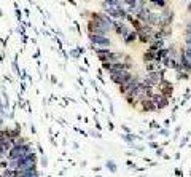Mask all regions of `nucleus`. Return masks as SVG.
I'll return each mask as SVG.
<instances>
[{
  "label": "nucleus",
  "instance_id": "nucleus-17",
  "mask_svg": "<svg viewBox=\"0 0 191 177\" xmlns=\"http://www.w3.org/2000/svg\"><path fill=\"white\" fill-rule=\"evenodd\" d=\"M107 167H108L112 172H116V164H115V161L108 160V161H107Z\"/></svg>",
  "mask_w": 191,
  "mask_h": 177
},
{
  "label": "nucleus",
  "instance_id": "nucleus-25",
  "mask_svg": "<svg viewBox=\"0 0 191 177\" xmlns=\"http://www.w3.org/2000/svg\"><path fill=\"white\" fill-rule=\"evenodd\" d=\"M186 10H188V13H191V2L186 5Z\"/></svg>",
  "mask_w": 191,
  "mask_h": 177
},
{
  "label": "nucleus",
  "instance_id": "nucleus-27",
  "mask_svg": "<svg viewBox=\"0 0 191 177\" xmlns=\"http://www.w3.org/2000/svg\"><path fill=\"white\" fill-rule=\"evenodd\" d=\"M96 177H100V175H96Z\"/></svg>",
  "mask_w": 191,
  "mask_h": 177
},
{
  "label": "nucleus",
  "instance_id": "nucleus-24",
  "mask_svg": "<svg viewBox=\"0 0 191 177\" xmlns=\"http://www.w3.org/2000/svg\"><path fill=\"white\" fill-rule=\"evenodd\" d=\"M150 126H151V128H159L156 121H151V123H150Z\"/></svg>",
  "mask_w": 191,
  "mask_h": 177
},
{
  "label": "nucleus",
  "instance_id": "nucleus-11",
  "mask_svg": "<svg viewBox=\"0 0 191 177\" xmlns=\"http://www.w3.org/2000/svg\"><path fill=\"white\" fill-rule=\"evenodd\" d=\"M137 42V31H129V34L124 37V43L126 45H132Z\"/></svg>",
  "mask_w": 191,
  "mask_h": 177
},
{
  "label": "nucleus",
  "instance_id": "nucleus-12",
  "mask_svg": "<svg viewBox=\"0 0 191 177\" xmlns=\"http://www.w3.org/2000/svg\"><path fill=\"white\" fill-rule=\"evenodd\" d=\"M161 69V64L153 61V62H145V70L147 72H155V70H159Z\"/></svg>",
  "mask_w": 191,
  "mask_h": 177
},
{
  "label": "nucleus",
  "instance_id": "nucleus-22",
  "mask_svg": "<svg viewBox=\"0 0 191 177\" xmlns=\"http://www.w3.org/2000/svg\"><path fill=\"white\" fill-rule=\"evenodd\" d=\"M156 156H162V148H156Z\"/></svg>",
  "mask_w": 191,
  "mask_h": 177
},
{
  "label": "nucleus",
  "instance_id": "nucleus-20",
  "mask_svg": "<svg viewBox=\"0 0 191 177\" xmlns=\"http://www.w3.org/2000/svg\"><path fill=\"white\" fill-rule=\"evenodd\" d=\"M121 129H123L124 133H131V129H129V128H128L126 125H123V126H121Z\"/></svg>",
  "mask_w": 191,
  "mask_h": 177
},
{
  "label": "nucleus",
  "instance_id": "nucleus-4",
  "mask_svg": "<svg viewBox=\"0 0 191 177\" xmlns=\"http://www.w3.org/2000/svg\"><path fill=\"white\" fill-rule=\"evenodd\" d=\"M89 40L92 46H102V48H110L112 40L108 39V35H102V34H89Z\"/></svg>",
  "mask_w": 191,
  "mask_h": 177
},
{
  "label": "nucleus",
  "instance_id": "nucleus-10",
  "mask_svg": "<svg viewBox=\"0 0 191 177\" xmlns=\"http://www.w3.org/2000/svg\"><path fill=\"white\" fill-rule=\"evenodd\" d=\"M139 104H140V110L142 112H155L156 110V105L153 104V101L151 99H142V101H139Z\"/></svg>",
  "mask_w": 191,
  "mask_h": 177
},
{
  "label": "nucleus",
  "instance_id": "nucleus-9",
  "mask_svg": "<svg viewBox=\"0 0 191 177\" xmlns=\"http://www.w3.org/2000/svg\"><path fill=\"white\" fill-rule=\"evenodd\" d=\"M113 31L115 32H116V35H120L121 37V39H124V37H126L128 34H129V27L126 26V24H124L123 21L120 23V21H116V23H115V26H113Z\"/></svg>",
  "mask_w": 191,
  "mask_h": 177
},
{
  "label": "nucleus",
  "instance_id": "nucleus-6",
  "mask_svg": "<svg viewBox=\"0 0 191 177\" xmlns=\"http://www.w3.org/2000/svg\"><path fill=\"white\" fill-rule=\"evenodd\" d=\"M88 32L89 34H102V35H107L110 32V29L105 24H100L94 19H89L88 21Z\"/></svg>",
  "mask_w": 191,
  "mask_h": 177
},
{
  "label": "nucleus",
  "instance_id": "nucleus-13",
  "mask_svg": "<svg viewBox=\"0 0 191 177\" xmlns=\"http://www.w3.org/2000/svg\"><path fill=\"white\" fill-rule=\"evenodd\" d=\"M155 59H156V53L153 50H148L143 53V62H153Z\"/></svg>",
  "mask_w": 191,
  "mask_h": 177
},
{
  "label": "nucleus",
  "instance_id": "nucleus-8",
  "mask_svg": "<svg viewBox=\"0 0 191 177\" xmlns=\"http://www.w3.org/2000/svg\"><path fill=\"white\" fill-rule=\"evenodd\" d=\"M174 21V11L170 10V8H162V13H159V27H167L172 24Z\"/></svg>",
  "mask_w": 191,
  "mask_h": 177
},
{
  "label": "nucleus",
  "instance_id": "nucleus-23",
  "mask_svg": "<svg viewBox=\"0 0 191 177\" xmlns=\"http://www.w3.org/2000/svg\"><path fill=\"white\" fill-rule=\"evenodd\" d=\"M150 147L151 148H158V142H150Z\"/></svg>",
  "mask_w": 191,
  "mask_h": 177
},
{
  "label": "nucleus",
  "instance_id": "nucleus-15",
  "mask_svg": "<svg viewBox=\"0 0 191 177\" xmlns=\"http://www.w3.org/2000/svg\"><path fill=\"white\" fill-rule=\"evenodd\" d=\"M175 72H177V78H178V80H189V75H191V73H188L186 70H183L181 67L175 69Z\"/></svg>",
  "mask_w": 191,
  "mask_h": 177
},
{
  "label": "nucleus",
  "instance_id": "nucleus-7",
  "mask_svg": "<svg viewBox=\"0 0 191 177\" xmlns=\"http://www.w3.org/2000/svg\"><path fill=\"white\" fill-rule=\"evenodd\" d=\"M156 86L159 88V93H161V94L164 96V97H167V99H170L172 94H174V85H172L169 80H166V78H161Z\"/></svg>",
  "mask_w": 191,
  "mask_h": 177
},
{
  "label": "nucleus",
  "instance_id": "nucleus-26",
  "mask_svg": "<svg viewBox=\"0 0 191 177\" xmlns=\"http://www.w3.org/2000/svg\"><path fill=\"white\" fill-rule=\"evenodd\" d=\"M108 129H115V128H113V123H112V121H108Z\"/></svg>",
  "mask_w": 191,
  "mask_h": 177
},
{
  "label": "nucleus",
  "instance_id": "nucleus-28",
  "mask_svg": "<svg viewBox=\"0 0 191 177\" xmlns=\"http://www.w3.org/2000/svg\"><path fill=\"white\" fill-rule=\"evenodd\" d=\"M189 174H191V171H189Z\"/></svg>",
  "mask_w": 191,
  "mask_h": 177
},
{
  "label": "nucleus",
  "instance_id": "nucleus-2",
  "mask_svg": "<svg viewBox=\"0 0 191 177\" xmlns=\"http://www.w3.org/2000/svg\"><path fill=\"white\" fill-rule=\"evenodd\" d=\"M153 32H155V29H153V26L150 24H142L139 29H137V40L140 43H150L151 42V37H153Z\"/></svg>",
  "mask_w": 191,
  "mask_h": 177
},
{
  "label": "nucleus",
  "instance_id": "nucleus-3",
  "mask_svg": "<svg viewBox=\"0 0 191 177\" xmlns=\"http://www.w3.org/2000/svg\"><path fill=\"white\" fill-rule=\"evenodd\" d=\"M104 13L105 14H108L112 19H121L124 21L126 19V16H128V10H124V8L120 5V6H105L104 8Z\"/></svg>",
  "mask_w": 191,
  "mask_h": 177
},
{
  "label": "nucleus",
  "instance_id": "nucleus-14",
  "mask_svg": "<svg viewBox=\"0 0 191 177\" xmlns=\"http://www.w3.org/2000/svg\"><path fill=\"white\" fill-rule=\"evenodd\" d=\"M151 6H156L159 8V10H162V8L167 6V0H148Z\"/></svg>",
  "mask_w": 191,
  "mask_h": 177
},
{
  "label": "nucleus",
  "instance_id": "nucleus-19",
  "mask_svg": "<svg viewBox=\"0 0 191 177\" xmlns=\"http://www.w3.org/2000/svg\"><path fill=\"white\" fill-rule=\"evenodd\" d=\"M188 139H189V134H186L185 137H183V141H181V144H180V147H183L186 142H188Z\"/></svg>",
  "mask_w": 191,
  "mask_h": 177
},
{
  "label": "nucleus",
  "instance_id": "nucleus-1",
  "mask_svg": "<svg viewBox=\"0 0 191 177\" xmlns=\"http://www.w3.org/2000/svg\"><path fill=\"white\" fill-rule=\"evenodd\" d=\"M30 150L32 148L27 142H21V144H16V145H13L11 148H10V152L6 153V156H8V160H18V158L24 156L27 152H30Z\"/></svg>",
  "mask_w": 191,
  "mask_h": 177
},
{
  "label": "nucleus",
  "instance_id": "nucleus-16",
  "mask_svg": "<svg viewBox=\"0 0 191 177\" xmlns=\"http://www.w3.org/2000/svg\"><path fill=\"white\" fill-rule=\"evenodd\" d=\"M123 5V0H104V8L105 6H120Z\"/></svg>",
  "mask_w": 191,
  "mask_h": 177
},
{
  "label": "nucleus",
  "instance_id": "nucleus-21",
  "mask_svg": "<svg viewBox=\"0 0 191 177\" xmlns=\"http://www.w3.org/2000/svg\"><path fill=\"white\" fill-rule=\"evenodd\" d=\"M159 134H162V136H167V134H169V131H167V129H159Z\"/></svg>",
  "mask_w": 191,
  "mask_h": 177
},
{
  "label": "nucleus",
  "instance_id": "nucleus-18",
  "mask_svg": "<svg viewBox=\"0 0 191 177\" xmlns=\"http://www.w3.org/2000/svg\"><path fill=\"white\" fill-rule=\"evenodd\" d=\"M112 64H113V62L104 61V62H102V69H104V70H107V72H110V69H112Z\"/></svg>",
  "mask_w": 191,
  "mask_h": 177
},
{
  "label": "nucleus",
  "instance_id": "nucleus-5",
  "mask_svg": "<svg viewBox=\"0 0 191 177\" xmlns=\"http://www.w3.org/2000/svg\"><path fill=\"white\" fill-rule=\"evenodd\" d=\"M134 73L131 70H116V72H112L110 73V80L113 83H116V85H121L124 81H129L132 78Z\"/></svg>",
  "mask_w": 191,
  "mask_h": 177
}]
</instances>
